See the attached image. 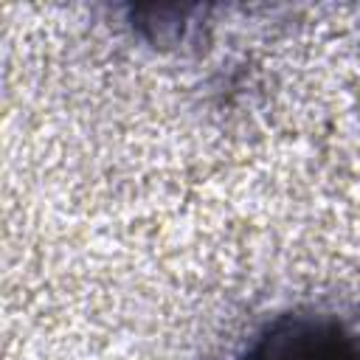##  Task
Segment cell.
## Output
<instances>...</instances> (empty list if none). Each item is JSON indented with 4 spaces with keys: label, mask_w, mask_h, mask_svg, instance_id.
<instances>
[{
    "label": "cell",
    "mask_w": 360,
    "mask_h": 360,
    "mask_svg": "<svg viewBox=\"0 0 360 360\" xmlns=\"http://www.w3.org/2000/svg\"><path fill=\"white\" fill-rule=\"evenodd\" d=\"M239 360H360V329L332 315H278Z\"/></svg>",
    "instance_id": "cell-1"
}]
</instances>
